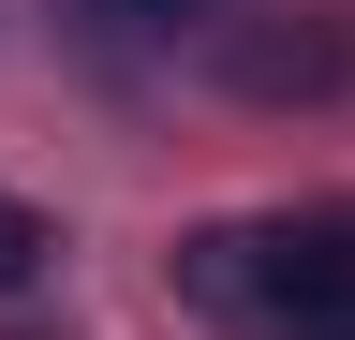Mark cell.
<instances>
[{
    "mask_svg": "<svg viewBox=\"0 0 355 340\" xmlns=\"http://www.w3.org/2000/svg\"><path fill=\"white\" fill-rule=\"evenodd\" d=\"M178 296L222 340H355V193L193 222L178 237Z\"/></svg>",
    "mask_w": 355,
    "mask_h": 340,
    "instance_id": "1",
    "label": "cell"
},
{
    "mask_svg": "<svg viewBox=\"0 0 355 340\" xmlns=\"http://www.w3.org/2000/svg\"><path fill=\"white\" fill-rule=\"evenodd\" d=\"M178 74H207V89H237V104H296V118L355 104V0H222Z\"/></svg>",
    "mask_w": 355,
    "mask_h": 340,
    "instance_id": "2",
    "label": "cell"
},
{
    "mask_svg": "<svg viewBox=\"0 0 355 340\" xmlns=\"http://www.w3.org/2000/svg\"><path fill=\"white\" fill-rule=\"evenodd\" d=\"M89 30H104V45H133V60H193L207 45V15L222 0H74Z\"/></svg>",
    "mask_w": 355,
    "mask_h": 340,
    "instance_id": "3",
    "label": "cell"
},
{
    "mask_svg": "<svg viewBox=\"0 0 355 340\" xmlns=\"http://www.w3.org/2000/svg\"><path fill=\"white\" fill-rule=\"evenodd\" d=\"M44 251H60V237H44V207H30V193H0V296H30V281H44Z\"/></svg>",
    "mask_w": 355,
    "mask_h": 340,
    "instance_id": "4",
    "label": "cell"
}]
</instances>
